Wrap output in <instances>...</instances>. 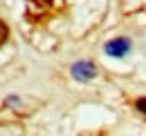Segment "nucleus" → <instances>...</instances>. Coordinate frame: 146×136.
<instances>
[{
	"instance_id": "nucleus-1",
	"label": "nucleus",
	"mask_w": 146,
	"mask_h": 136,
	"mask_svg": "<svg viewBox=\"0 0 146 136\" xmlns=\"http://www.w3.org/2000/svg\"><path fill=\"white\" fill-rule=\"evenodd\" d=\"M72 76L76 80H90V78L97 76V69H94V65L88 63V60H79V63L72 65Z\"/></svg>"
},
{
	"instance_id": "nucleus-2",
	"label": "nucleus",
	"mask_w": 146,
	"mask_h": 136,
	"mask_svg": "<svg viewBox=\"0 0 146 136\" xmlns=\"http://www.w3.org/2000/svg\"><path fill=\"white\" fill-rule=\"evenodd\" d=\"M128 49H130V40L128 38H115L106 42V54L108 56H126Z\"/></svg>"
},
{
	"instance_id": "nucleus-3",
	"label": "nucleus",
	"mask_w": 146,
	"mask_h": 136,
	"mask_svg": "<svg viewBox=\"0 0 146 136\" xmlns=\"http://www.w3.org/2000/svg\"><path fill=\"white\" fill-rule=\"evenodd\" d=\"M7 38H9V27H7L5 20H0V45H2Z\"/></svg>"
},
{
	"instance_id": "nucleus-4",
	"label": "nucleus",
	"mask_w": 146,
	"mask_h": 136,
	"mask_svg": "<svg viewBox=\"0 0 146 136\" xmlns=\"http://www.w3.org/2000/svg\"><path fill=\"white\" fill-rule=\"evenodd\" d=\"M135 107H137V112H142L146 116V98H137V101H135Z\"/></svg>"
},
{
	"instance_id": "nucleus-5",
	"label": "nucleus",
	"mask_w": 146,
	"mask_h": 136,
	"mask_svg": "<svg viewBox=\"0 0 146 136\" xmlns=\"http://www.w3.org/2000/svg\"><path fill=\"white\" fill-rule=\"evenodd\" d=\"M29 2H34V5H40V7H47V5H52V0H29Z\"/></svg>"
}]
</instances>
